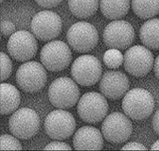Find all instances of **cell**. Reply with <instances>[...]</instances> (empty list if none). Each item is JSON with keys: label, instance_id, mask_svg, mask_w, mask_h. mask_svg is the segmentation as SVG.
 <instances>
[{"label": "cell", "instance_id": "obj_20", "mask_svg": "<svg viewBox=\"0 0 159 151\" xmlns=\"http://www.w3.org/2000/svg\"><path fill=\"white\" fill-rule=\"evenodd\" d=\"M99 0H68V6L75 17L86 19L95 14L98 10Z\"/></svg>", "mask_w": 159, "mask_h": 151}, {"label": "cell", "instance_id": "obj_26", "mask_svg": "<svg viewBox=\"0 0 159 151\" xmlns=\"http://www.w3.org/2000/svg\"><path fill=\"white\" fill-rule=\"evenodd\" d=\"M44 150H71L72 148L68 144L61 141L50 143L44 148Z\"/></svg>", "mask_w": 159, "mask_h": 151}, {"label": "cell", "instance_id": "obj_30", "mask_svg": "<svg viewBox=\"0 0 159 151\" xmlns=\"http://www.w3.org/2000/svg\"><path fill=\"white\" fill-rule=\"evenodd\" d=\"M153 67L155 74L157 79H159V55L155 60Z\"/></svg>", "mask_w": 159, "mask_h": 151}, {"label": "cell", "instance_id": "obj_10", "mask_svg": "<svg viewBox=\"0 0 159 151\" xmlns=\"http://www.w3.org/2000/svg\"><path fill=\"white\" fill-rule=\"evenodd\" d=\"M135 35V30L130 23L116 20L105 27L103 38L105 45L110 49L124 50L132 43Z\"/></svg>", "mask_w": 159, "mask_h": 151}, {"label": "cell", "instance_id": "obj_33", "mask_svg": "<svg viewBox=\"0 0 159 151\" xmlns=\"http://www.w3.org/2000/svg\"><path fill=\"white\" fill-rule=\"evenodd\" d=\"M2 1H3V0H1V2H2Z\"/></svg>", "mask_w": 159, "mask_h": 151}, {"label": "cell", "instance_id": "obj_24", "mask_svg": "<svg viewBox=\"0 0 159 151\" xmlns=\"http://www.w3.org/2000/svg\"><path fill=\"white\" fill-rule=\"evenodd\" d=\"M12 64L10 58L6 53H1V81L7 80L12 72Z\"/></svg>", "mask_w": 159, "mask_h": 151}, {"label": "cell", "instance_id": "obj_25", "mask_svg": "<svg viewBox=\"0 0 159 151\" xmlns=\"http://www.w3.org/2000/svg\"><path fill=\"white\" fill-rule=\"evenodd\" d=\"M1 32L4 36H9L12 35L15 31V26L13 23L7 20H4L1 22Z\"/></svg>", "mask_w": 159, "mask_h": 151}, {"label": "cell", "instance_id": "obj_23", "mask_svg": "<svg viewBox=\"0 0 159 151\" xmlns=\"http://www.w3.org/2000/svg\"><path fill=\"white\" fill-rule=\"evenodd\" d=\"M1 150H20L22 146L18 140L9 134H3L1 136Z\"/></svg>", "mask_w": 159, "mask_h": 151}, {"label": "cell", "instance_id": "obj_11", "mask_svg": "<svg viewBox=\"0 0 159 151\" xmlns=\"http://www.w3.org/2000/svg\"><path fill=\"white\" fill-rule=\"evenodd\" d=\"M104 138L111 143L120 144L127 141L133 131L132 123L127 115L114 112L107 116L102 125Z\"/></svg>", "mask_w": 159, "mask_h": 151}, {"label": "cell", "instance_id": "obj_27", "mask_svg": "<svg viewBox=\"0 0 159 151\" xmlns=\"http://www.w3.org/2000/svg\"><path fill=\"white\" fill-rule=\"evenodd\" d=\"M40 6L44 8H52L57 6L62 0H35Z\"/></svg>", "mask_w": 159, "mask_h": 151}, {"label": "cell", "instance_id": "obj_4", "mask_svg": "<svg viewBox=\"0 0 159 151\" xmlns=\"http://www.w3.org/2000/svg\"><path fill=\"white\" fill-rule=\"evenodd\" d=\"M102 67L97 58L83 55L74 62L71 67V75L75 82L81 86H91L101 79Z\"/></svg>", "mask_w": 159, "mask_h": 151}, {"label": "cell", "instance_id": "obj_7", "mask_svg": "<svg viewBox=\"0 0 159 151\" xmlns=\"http://www.w3.org/2000/svg\"><path fill=\"white\" fill-rule=\"evenodd\" d=\"M72 59L69 46L60 40L51 41L43 46L41 51V62L47 69L52 71L65 69Z\"/></svg>", "mask_w": 159, "mask_h": 151}, {"label": "cell", "instance_id": "obj_9", "mask_svg": "<svg viewBox=\"0 0 159 151\" xmlns=\"http://www.w3.org/2000/svg\"><path fill=\"white\" fill-rule=\"evenodd\" d=\"M76 127V121L73 115L61 109L52 111L45 120L46 134L50 138L57 140L69 138L73 134Z\"/></svg>", "mask_w": 159, "mask_h": 151}, {"label": "cell", "instance_id": "obj_6", "mask_svg": "<svg viewBox=\"0 0 159 151\" xmlns=\"http://www.w3.org/2000/svg\"><path fill=\"white\" fill-rule=\"evenodd\" d=\"M40 119L31 108H23L15 112L9 121V130L16 138L27 139L32 138L39 130Z\"/></svg>", "mask_w": 159, "mask_h": 151}, {"label": "cell", "instance_id": "obj_14", "mask_svg": "<svg viewBox=\"0 0 159 151\" xmlns=\"http://www.w3.org/2000/svg\"><path fill=\"white\" fill-rule=\"evenodd\" d=\"M38 42L32 34L25 30H20L11 35L7 43L9 54L19 62L32 59L38 50Z\"/></svg>", "mask_w": 159, "mask_h": 151}, {"label": "cell", "instance_id": "obj_18", "mask_svg": "<svg viewBox=\"0 0 159 151\" xmlns=\"http://www.w3.org/2000/svg\"><path fill=\"white\" fill-rule=\"evenodd\" d=\"M99 4L101 12L105 17L119 20L128 13L130 0H100Z\"/></svg>", "mask_w": 159, "mask_h": 151}, {"label": "cell", "instance_id": "obj_17", "mask_svg": "<svg viewBox=\"0 0 159 151\" xmlns=\"http://www.w3.org/2000/svg\"><path fill=\"white\" fill-rule=\"evenodd\" d=\"M20 92L15 86L9 83L1 84V115L10 114L20 105Z\"/></svg>", "mask_w": 159, "mask_h": 151}, {"label": "cell", "instance_id": "obj_3", "mask_svg": "<svg viewBox=\"0 0 159 151\" xmlns=\"http://www.w3.org/2000/svg\"><path fill=\"white\" fill-rule=\"evenodd\" d=\"M67 40L73 50L80 53L91 51L98 40V31L93 25L81 21L74 24L67 33Z\"/></svg>", "mask_w": 159, "mask_h": 151}, {"label": "cell", "instance_id": "obj_5", "mask_svg": "<svg viewBox=\"0 0 159 151\" xmlns=\"http://www.w3.org/2000/svg\"><path fill=\"white\" fill-rule=\"evenodd\" d=\"M109 108L107 101L104 96L96 92H89L80 99L77 112L84 122L95 123L105 118Z\"/></svg>", "mask_w": 159, "mask_h": 151}, {"label": "cell", "instance_id": "obj_19", "mask_svg": "<svg viewBox=\"0 0 159 151\" xmlns=\"http://www.w3.org/2000/svg\"><path fill=\"white\" fill-rule=\"evenodd\" d=\"M139 36L143 44L148 49L159 50V19H152L141 26Z\"/></svg>", "mask_w": 159, "mask_h": 151}, {"label": "cell", "instance_id": "obj_28", "mask_svg": "<svg viewBox=\"0 0 159 151\" xmlns=\"http://www.w3.org/2000/svg\"><path fill=\"white\" fill-rule=\"evenodd\" d=\"M122 150H147V149L142 144L136 142L128 143L122 148Z\"/></svg>", "mask_w": 159, "mask_h": 151}, {"label": "cell", "instance_id": "obj_16", "mask_svg": "<svg viewBox=\"0 0 159 151\" xmlns=\"http://www.w3.org/2000/svg\"><path fill=\"white\" fill-rule=\"evenodd\" d=\"M73 143L77 150H100L103 146L104 141L98 129L87 126L77 131L74 134Z\"/></svg>", "mask_w": 159, "mask_h": 151}, {"label": "cell", "instance_id": "obj_15", "mask_svg": "<svg viewBox=\"0 0 159 151\" xmlns=\"http://www.w3.org/2000/svg\"><path fill=\"white\" fill-rule=\"evenodd\" d=\"M129 81L125 74L118 71H107L100 80V90L104 96L113 100L119 99L127 93Z\"/></svg>", "mask_w": 159, "mask_h": 151}, {"label": "cell", "instance_id": "obj_22", "mask_svg": "<svg viewBox=\"0 0 159 151\" xmlns=\"http://www.w3.org/2000/svg\"><path fill=\"white\" fill-rule=\"evenodd\" d=\"M103 59L108 68L116 69L123 64L124 56L118 49H110L105 52Z\"/></svg>", "mask_w": 159, "mask_h": 151}, {"label": "cell", "instance_id": "obj_21", "mask_svg": "<svg viewBox=\"0 0 159 151\" xmlns=\"http://www.w3.org/2000/svg\"><path fill=\"white\" fill-rule=\"evenodd\" d=\"M134 13L143 19L152 18L159 13V0H132Z\"/></svg>", "mask_w": 159, "mask_h": 151}, {"label": "cell", "instance_id": "obj_8", "mask_svg": "<svg viewBox=\"0 0 159 151\" xmlns=\"http://www.w3.org/2000/svg\"><path fill=\"white\" fill-rule=\"evenodd\" d=\"M18 85L22 90L28 93L40 90L47 80V72L43 66L35 61H30L22 64L16 74Z\"/></svg>", "mask_w": 159, "mask_h": 151}, {"label": "cell", "instance_id": "obj_32", "mask_svg": "<svg viewBox=\"0 0 159 151\" xmlns=\"http://www.w3.org/2000/svg\"><path fill=\"white\" fill-rule=\"evenodd\" d=\"M16 1H23V0H16Z\"/></svg>", "mask_w": 159, "mask_h": 151}, {"label": "cell", "instance_id": "obj_29", "mask_svg": "<svg viewBox=\"0 0 159 151\" xmlns=\"http://www.w3.org/2000/svg\"><path fill=\"white\" fill-rule=\"evenodd\" d=\"M152 125L153 130L156 134L159 135V109L156 111L153 116Z\"/></svg>", "mask_w": 159, "mask_h": 151}, {"label": "cell", "instance_id": "obj_12", "mask_svg": "<svg viewBox=\"0 0 159 151\" xmlns=\"http://www.w3.org/2000/svg\"><path fill=\"white\" fill-rule=\"evenodd\" d=\"M126 71L136 77H142L148 73L153 67L152 53L145 46L136 45L129 48L124 56Z\"/></svg>", "mask_w": 159, "mask_h": 151}, {"label": "cell", "instance_id": "obj_13", "mask_svg": "<svg viewBox=\"0 0 159 151\" xmlns=\"http://www.w3.org/2000/svg\"><path fill=\"white\" fill-rule=\"evenodd\" d=\"M61 18L55 12L41 11L37 13L31 21V31L40 40L48 41L57 38L62 29Z\"/></svg>", "mask_w": 159, "mask_h": 151}, {"label": "cell", "instance_id": "obj_1", "mask_svg": "<svg viewBox=\"0 0 159 151\" xmlns=\"http://www.w3.org/2000/svg\"><path fill=\"white\" fill-rule=\"evenodd\" d=\"M155 103L153 96L143 88H136L125 94L122 108L125 115L133 120H143L152 113Z\"/></svg>", "mask_w": 159, "mask_h": 151}, {"label": "cell", "instance_id": "obj_31", "mask_svg": "<svg viewBox=\"0 0 159 151\" xmlns=\"http://www.w3.org/2000/svg\"><path fill=\"white\" fill-rule=\"evenodd\" d=\"M151 150H159V139L156 141L153 144L151 147Z\"/></svg>", "mask_w": 159, "mask_h": 151}, {"label": "cell", "instance_id": "obj_2", "mask_svg": "<svg viewBox=\"0 0 159 151\" xmlns=\"http://www.w3.org/2000/svg\"><path fill=\"white\" fill-rule=\"evenodd\" d=\"M49 100L53 106L60 109L72 107L77 102L80 96L79 87L70 78L56 79L49 88Z\"/></svg>", "mask_w": 159, "mask_h": 151}]
</instances>
